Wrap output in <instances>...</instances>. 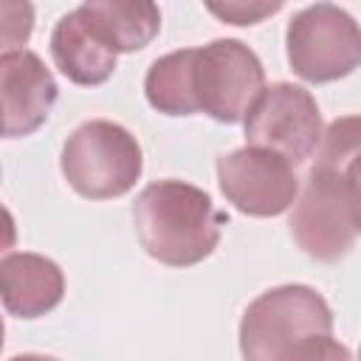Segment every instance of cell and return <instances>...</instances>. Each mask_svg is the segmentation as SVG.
<instances>
[{"mask_svg": "<svg viewBox=\"0 0 361 361\" xmlns=\"http://www.w3.org/2000/svg\"><path fill=\"white\" fill-rule=\"evenodd\" d=\"M262 82V62L240 39H214L203 48H195V102L197 110H203L214 121H245L251 104L265 90Z\"/></svg>", "mask_w": 361, "mask_h": 361, "instance_id": "cell-5", "label": "cell"}, {"mask_svg": "<svg viewBox=\"0 0 361 361\" xmlns=\"http://www.w3.org/2000/svg\"><path fill=\"white\" fill-rule=\"evenodd\" d=\"M288 62L307 82H333L361 65V28L333 3L299 11L288 25Z\"/></svg>", "mask_w": 361, "mask_h": 361, "instance_id": "cell-4", "label": "cell"}, {"mask_svg": "<svg viewBox=\"0 0 361 361\" xmlns=\"http://www.w3.org/2000/svg\"><path fill=\"white\" fill-rule=\"evenodd\" d=\"M62 175L82 197H121L141 175V147L121 124L85 121L62 147Z\"/></svg>", "mask_w": 361, "mask_h": 361, "instance_id": "cell-3", "label": "cell"}, {"mask_svg": "<svg viewBox=\"0 0 361 361\" xmlns=\"http://www.w3.org/2000/svg\"><path fill=\"white\" fill-rule=\"evenodd\" d=\"M217 180L226 200L251 217L282 214L293 200L299 180L293 166L265 149H234L217 158Z\"/></svg>", "mask_w": 361, "mask_h": 361, "instance_id": "cell-7", "label": "cell"}, {"mask_svg": "<svg viewBox=\"0 0 361 361\" xmlns=\"http://www.w3.org/2000/svg\"><path fill=\"white\" fill-rule=\"evenodd\" d=\"M288 361H353V358H350V350L338 344L333 336H316L299 344Z\"/></svg>", "mask_w": 361, "mask_h": 361, "instance_id": "cell-17", "label": "cell"}, {"mask_svg": "<svg viewBox=\"0 0 361 361\" xmlns=\"http://www.w3.org/2000/svg\"><path fill=\"white\" fill-rule=\"evenodd\" d=\"M226 214L212 197L183 180H155L141 189L133 203V226L141 248L164 265H195L206 259L217 243Z\"/></svg>", "mask_w": 361, "mask_h": 361, "instance_id": "cell-1", "label": "cell"}, {"mask_svg": "<svg viewBox=\"0 0 361 361\" xmlns=\"http://www.w3.org/2000/svg\"><path fill=\"white\" fill-rule=\"evenodd\" d=\"M90 23L113 45V51H138L161 28V11L152 3H124V0H93L82 3Z\"/></svg>", "mask_w": 361, "mask_h": 361, "instance_id": "cell-13", "label": "cell"}, {"mask_svg": "<svg viewBox=\"0 0 361 361\" xmlns=\"http://www.w3.org/2000/svg\"><path fill=\"white\" fill-rule=\"evenodd\" d=\"M333 313L324 296L307 285H282L259 293L240 322L245 361H288L299 344L330 336Z\"/></svg>", "mask_w": 361, "mask_h": 361, "instance_id": "cell-2", "label": "cell"}, {"mask_svg": "<svg viewBox=\"0 0 361 361\" xmlns=\"http://www.w3.org/2000/svg\"><path fill=\"white\" fill-rule=\"evenodd\" d=\"M8 361H56V358H51V355H34V353H28V355H14V358H8Z\"/></svg>", "mask_w": 361, "mask_h": 361, "instance_id": "cell-18", "label": "cell"}, {"mask_svg": "<svg viewBox=\"0 0 361 361\" xmlns=\"http://www.w3.org/2000/svg\"><path fill=\"white\" fill-rule=\"evenodd\" d=\"M316 166L338 180L350 220L355 231H361V116H344L327 127Z\"/></svg>", "mask_w": 361, "mask_h": 361, "instance_id": "cell-12", "label": "cell"}, {"mask_svg": "<svg viewBox=\"0 0 361 361\" xmlns=\"http://www.w3.org/2000/svg\"><path fill=\"white\" fill-rule=\"evenodd\" d=\"M3 305L11 316L37 319L54 310L65 293L59 265L39 254H8L0 262Z\"/></svg>", "mask_w": 361, "mask_h": 361, "instance_id": "cell-11", "label": "cell"}, {"mask_svg": "<svg viewBox=\"0 0 361 361\" xmlns=\"http://www.w3.org/2000/svg\"><path fill=\"white\" fill-rule=\"evenodd\" d=\"M288 226L299 248L319 262L341 259L353 248V240L358 234L338 180L319 166L310 169L305 192L293 206Z\"/></svg>", "mask_w": 361, "mask_h": 361, "instance_id": "cell-8", "label": "cell"}, {"mask_svg": "<svg viewBox=\"0 0 361 361\" xmlns=\"http://www.w3.org/2000/svg\"><path fill=\"white\" fill-rule=\"evenodd\" d=\"M3 14V54L20 51L17 45H23L31 34V6L28 3H3L0 8Z\"/></svg>", "mask_w": 361, "mask_h": 361, "instance_id": "cell-15", "label": "cell"}, {"mask_svg": "<svg viewBox=\"0 0 361 361\" xmlns=\"http://www.w3.org/2000/svg\"><path fill=\"white\" fill-rule=\"evenodd\" d=\"M3 82V135L17 138L34 133L56 102V82L42 59L31 51H11L0 56Z\"/></svg>", "mask_w": 361, "mask_h": 361, "instance_id": "cell-9", "label": "cell"}, {"mask_svg": "<svg viewBox=\"0 0 361 361\" xmlns=\"http://www.w3.org/2000/svg\"><path fill=\"white\" fill-rule=\"evenodd\" d=\"M245 141L274 152L290 166L305 164L322 144V113L316 99L290 82L265 87L245 116Z\"/></svg>", "mask_w": 361, "mask_h": 361, "instance_id": "cell-6", "label": "cell"}, {"mask_svg": "<svg viewBox=\"0 0 361 361\" xmlns=\"http://www.w3.org/2000/svg\"><path fill=\"white\" fill-rule=\"evenodd\" d=\"M192 65L195 48L172 51L152 62L144 79L147 102L166 116H192L197 113L195 90H192Z\"/></svg>", "mask_w": 361, "mask_h": 361, "instance_id": "cell-14", "label": "cell"}, {"mask_svg": "<svg viewBox=\"0 0 361 361\" xmlns=\"http://www.w3.org/2000/svg\"><path fill=\"white\" fill-rule=\"evenodd\" d=\"M279 8H282V3H240V0L223 3V6H209L212 14H217L220 20L231 23V25H254Z\"/></svg>", "mask_w": 361, "mask_h": 361, "instance_id": "cell-16", "label": "cell"}, {"mask_svg": "<svg viewBox=\"0 0 361 361\" xmlns=\"http://www.w3.org/2000/svg\"><path fill=\"white\" fill-rule=\"evenodd\" d=\"M51 56L76 85H102L116 71V51L90 23L85 8H73L54 25Z\"/></svg>", "mask_w": 361, "mask_h": 361, "instance_id": "cell-10", "label": "cell"}]
</instances>
